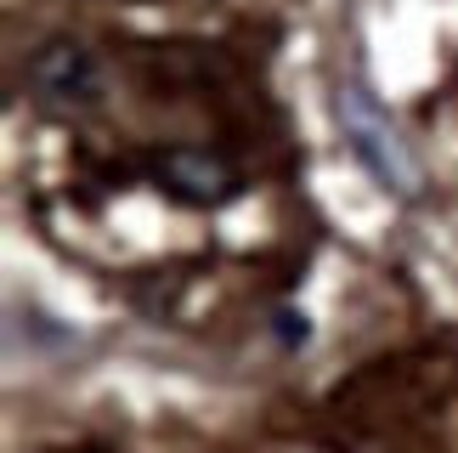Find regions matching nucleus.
<instances>
[{
	"label": "nucleus",
	"mask_w": 458,
	"mask_h": 453,
	"mask_svg": "<svg viewBox=\"0 0 458 453\" xmlns=\"http://www.w3.org/2000/svg\"><path fill=\"white\" fill-rule=\"evenodd\" d=\"M334 114H340V131H345L351 153L362 159V170L385 187V193L413 199L419 187H425V170H419L408 136L396 131V119L379 108V97L368 91V85H340V97H334Z\"/></svg>",
	"instance_id": "1"
},
{
	"label": "nucleus",
	"mask_w": 458,
	"mask_h": 453,
	"mask_svg": "<svg viewBox=\"0 0 458 453\" xmlns=\"http://www.w3.org/2000/svg\"><path fill=\"white\" fill-rule=\"evenodd\" d=\"M29 85H34V97H40L46 108H68V114L97 108L102 91H108L97 51L80 46V40H46L29 57Z\"/></svg>",
	"instance_id": "2"
},
{
	"label": "nucleus",
	"mask_w": 458,
	"mask_h": 453,
	"mask_svg": "<svg viewBox=\"0 0 458 453\" xmlns=\"http://www.w3.org/2000/svg\"><path fill=\"white\" fill-rule=\"evenodd\" d=\"M153 182L165 187L170 199L199 204V210L226 204L238 193V170L226 165L221 153H209V148H165V153H153Z\"/></svg>",
	"instance_id": "3"
}]
</instances>
